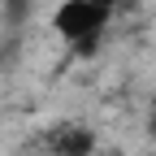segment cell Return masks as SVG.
I'll return each mask as SVG.
<instances>
[{
	"instance_id": "obj_1",
	"label": "cell",
	"mask_w": 156,
	"mask_h": 156,
	"mask_svg": "<svg viewBox=\"0 0 156 156\" xmlns=\"http://www.w3.org/2000/svg\"><path fill=\"white\" fill-rule=\"evenodd\" d=\"M108 17H113V9L104 0H61L52 9V30L65 44H74L78 52H95V39L108 26Z\"/></svg>"
},
{
	"instance_id": "obj_2",
	"label": "cell",
	"mask_w": 156,
	"mask_h": 156,
	"mask_svg": "<svg viewBox=\"0 0 156 156\" xmlns=\"http://www.w3.org/2000/svg\"><path fill=\"white\" fill-rule=\"evenodd\" d=\"M95 130L87 122H74V117H65V122H52L44 130V152L48 156H95Z\"/></svg>"
},
{
	"instance_id": "obj_4",
	"label": "cell",
	"mask_w": 156,
	"mask_h": 156,
	"mask_svg": "<svg viewBox=\"0 0 156 156\" xmlns=\"http://www.w3.org/2000/svg\"><path fill=\"white\" fill-rule=\"evenodd\" d=\"M104 5H108V9H113V5H122V0H104Z\"/></svg>"
},
{
	"instance_id": "obj_3",
	"label": "cell",
	"mask_w": 156,
	"mask_h": 156,
	"mask_svg": "<svg viewBox=\"0 0 156 156\" xmlns=\"http://www.w3.org/2000/svg\"><path fill=\"white\" fill-rule=\"evenodd\" d=\"M147 139H152V143H156V113H152V117H147Z\"/></svg>"
}]
</instances>
